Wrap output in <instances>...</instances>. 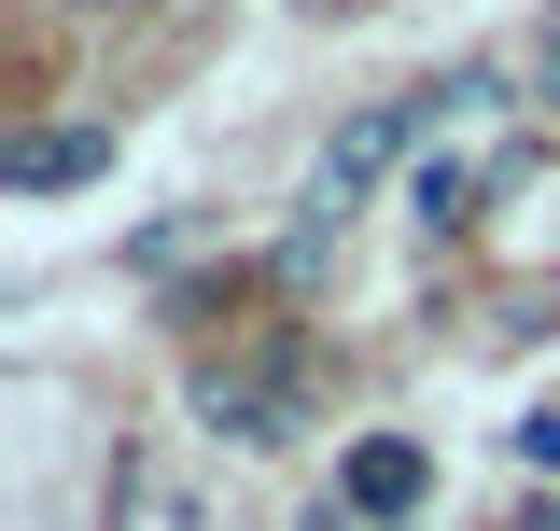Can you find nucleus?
I'll list each match as a JSON object with an SVG mask.
<instances>
[{
	"label": "nucleus",
	"instance_id": "1",
	"mask_svg": "<svg viewBox=\"0 0 560 531\" xmlns=\"http://www.w3.org/2000/svg\"><path fill=\"white\" fill-rule=\"evenodd\" d=\"M197 420H210V434H238V448H280V434L308 420V364H294V350H253V364H197Z\"/></svg>",
	"mask_w": 560,
	"mask_h": 531
},
{
	"label": "nucleus",
	"instance_id": "2",
	"mask_svg": "<svg viewBox=\"0 0 560 531\" xmlns=\"http://www.w3.org/2000/svg\"><path fill=\"white\" fill-rule=\"evenodd\" d=\"M0 182L14 197H70V182H113V127H28L0 154Z\"/></svg>",
	"mask_w": 560,
	"mask_h": 531
},
{
	"label": "nucleus",
	"instance_id": "3",
	"mask_svg": "<svg viewBox=\"0 0 560 531\" xmlns=\"http://www.w3.org/2000/svg\"><path fill=\"white\" fill-rule=\"evenodd\" d=\"M490 197H504V168H477V154H434V168H420V224H434V238H463Z\"/></svg>",
	"mask_w": 560,
	"mask_h": 531
},
{
	"label": "nucleus",
	"instance_id": "4",
	"mask_svg": "<svg viewBox=\"0 0 560 531\" xmlns=\"http://www.w3.org/2000/svg\"><path fill=\"white\" fill-rule=\"evenodd\" d=\"M350 504H364V518H407V504H420V448H393V434L350 448Z\"/></svg>",
	"mask_w": 560,
	"mask_h": 531
},
{
	"label": "nucleus",
	"instance_id": "5",
	"mask_svg": "<svg viewBox=\"0 0 560 531\" xmlns=\"http://www.w3.org/2000/svg\"><path fill=\"white\" fill-rule=\"evenodd\" d=\"M518 462H533V475H560V405H533V420H518Z\"/></svg>",
	"mask_w": 560,
	"mask_h": 531
},
{
	"label": "nucleus",
	"instance_id": "6",
	"mask_svg": "<svg viewBox=\"0 0 560 531\" xmlns=\"http://www.w3.org/2000/svg\"><path fill=\"white\" fill-rule=\"evenodd\" d=\"M84 14H113V0H84Z\"/></svg>",
	"mask_w": 560,
	"mask_h": 531
}]
</instances>
